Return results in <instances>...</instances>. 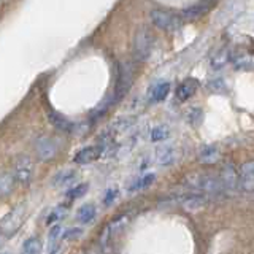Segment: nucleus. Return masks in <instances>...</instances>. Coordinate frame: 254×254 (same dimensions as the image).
<instances>
[{"mask_svg":"<svg viewBox=\"0 0 254 254\" xmlns=\"http://www.w3.org/2000/svg\"><path fill=\"white\" fill-rule=\"evenodd\" d=\"M186 185L190 189H195V190H202L205 194H219L221 190H224L221 185V180L219 177L216 178L214 175L210 173H194V175H189L186 177Z\"/></svg>","mask_w":254,"mask_h":254,"instance_id":"f257e3e1","label":"nucleus"},{"mask_svg":"<svg viewBox=\"0 0 254 254\" xmlns=\"http://www.w3.org/2000/svg\"><path fill=\"white\" fill-rule=\"evenodd\" d=\"M26 214H27L26 203L16 205L14 208L8 214H5V218L0 221V234H2L5 238L13 237L21 229L22 222L26 221Z\"/></svg>","mask_w":254,"mask_h":254,"instance_id":"f03ea898","label":"nucleus"},{"mask_svg":"<svg viewBox=\"0 0 254 254\" xmlns=\"http://www.w3.org/2000/svg\"><path fill=\"white\" fill-rule=\"evenodd\" d=\"M34 170L35 165L32 157L27 154H21L14 159L13 162V177L14 180L21 183V185H29L32 181V177H34Z\"/></svg>","mask_w":254,"mask_h":254,"instance_id":"7ed1b4c3","label":"nucleus"},{"mask_svg":"<svg viewBox=\"0 0 254 254\" xmlns=\"http://www.w3.org/2000/svg\"><path fill=\"white\" fill-rule=\"evenodd\" d=\"M149 19L157 29L165 30V32L177 30L181 26V21H180V18L177 14H173L170 11H165V10H161V8H154V10H151Z\"/></svg>","mask_w":254,"mask_h":254,"instance_id":"20e7f679","label":"nucleus"},{"mask_svg":"<svg viewBox=\"0 0 254 254\" xmlns=\"http://www.w3.org/2000/svg\"><path fill=\"white\" fill-rule=\"evenodd\" d=\"M151 50H153V35H151L149 29L140 27L133 38L135 56H137L140 61H146L148 56L151 54Z\"/></svg>","mask_w":254,"mask_h":254,"instance_id":"39448f33","label":"nucleus"},{"mask_svg":"<svg viewBox=\"0 0 254 254\" xmlns=\"http://www.w3.org/2000/svg\"><path fill=\"white\" fill-rule=\"evenodd\" d=\"M34 149H35V154L40 161H51V159L56 157V154H58L59 143L56 141V138L43 135V137H38L35 140Z\"/></svg>","mask_w":254,"mask_h":254,"instance_id":"423d86ee","label":"nucleus"},{"mask_svg":"<svg viewBox=\"0 0 254 254\" xmlns=\"http://www.w3.org/2000/svg\"><path fill=\"white\" fill-rule=\"evenodd\" d=\"M219 180H221V185L224 188V190L232 192V190H235L238 188V185H240V173L237 172L235 165L232 162H227L221 169Z\"/></svg>","mask_w":254,"mask_h":254,"instance_id":"0eeeda50","label":"nucleus"},{"mask_svg":"<svg viewBox=\"0 0 254 254\" xmlns=\"http://www.w3.org/2000/svg\"><path fill=\"white\" fill-rule=\"evenodd\" d=\"M103 154V151L99 145H94V146H84L78 151V153L73 156V162L79 164V165H84V164H91L95 162L97 159Z\"/></svg>","mask_w":254,"mask_h":254,"instance_id":"6e6552de","label":"nucleus"},{"mask_svg":"<svg viewBox=\"0 0 254 254\" xmlns=\"http://www.w3.org/2000/svg\"><path fill=\"white\" fill-rule=\"evenodd\" d=\"M240 186L245 192H254V161H248L240 169Z\"/></svg>","mask_w":254,"mask_h":254,"instance_id":"1a4fd4ad","label":"nucleus"},{"mask_svg":"<svg viewBox=\"0 0 254 254\" xmlns=\"http://www.w3.org/2000/svg\"><path fill=\"white\" fill-rule=\"evenodd\" d=\"M178 203L188 211H197L205 206L206 198L200 194H183L178 197Z\"/></svg>","mask_w":254,"mask_h":254,"instance_id":"9d476101","label":"nucleus"},{"mask_svg":"<svg viewBox=\"0 0 254 254\" xmlns=\"http://www.w3.org/2000/svg\"><path fill=\"white\" fill-rule=\"evenodd\" d=\"M197 86H198V83L195 79H192V78L185 79V81L178 84V87H177V92H175L177 94V99L180 102H185V100L190 99L194 95V92L197 91Z\"/></svg>","mask_w":254,"mask_h":254,"instance_id":"9b49d317","label":"nucleus"},{"mask_svg":"<svg viewBox=\"0 0 254 254\" xmlns=\"http://www.w3.org/2000/svg\"><path fill=\"white\" fill-rule=\"evenodd\" d=\"M211 6H213L211 3H194V5H189V6H186L185 10L181 11V16L185 19L192 21V19L200 18V16H203L205 13H208Z\"/></svg>","mask_w":254,"mask_h":254,"instance_id":"f8f14e48","label":"nucleus"},{"mask_svg":"<svg viewBox=\"0 0 254 254\" xmlns=\"http://www.w3.org/2000/svg\"><path fill=\"white\" fill-rule=\"evenodd\" d=\"M48 119H50V123L56 127V129L62 130V132H71L75 127L68 118L58 113V111H50V113H48Z\"/></svg>","mask_w":254,"mask_h":254,"instance_id":"ddd939ff","label":"nucleus"},{"mask_svg":"<svg viewBox=\"0 0 254 254\" xmlns=\"http://www.w3.org/2000/svg\"><path fill=\"white\" fill-rule=\"evenodd\" d=\"M169 91H170V83L159 81L149 89V100L153 103L162 102V100H165L167 95H169Z\"/></svg>","mask_w":254,"mask_h":254,"instance_id":"4468645a","label":"nucleus"},{"mask_svg":"<svg viewBox=\"0 0 254 254\" xmlns=\"http://www.w3.org/2000/svg\"><path fill=\"white\" fill-rule=\"evenodd\" d=\"M219 159V149L214 145H205L198 149V161L202 164H214Z\"/></svg>","mask_w":254,"mask_h":254,"instance_id":"2eb2a0df","label":"nucleus"},{"mask_svg":"<svg viewBox=\"0 0 254 254\" xmlns=\"http://www.w3.org/2000/svg\"><path fill=\"white\" fill-rule=\"evenodd\" d=\"M75 178H76V170L64 169V170H59L54 175L53 180H51V185L53 186H65V185H68V183L73 181Z\"/></svg>","mask_w":254,"mask_h":254,"instance_id":"dca6fc26","label":"nucleus"},{"mask_svg":"<svg viewBox=\"0 0 254 254\" xmlns=\"http://www.w3.org/2000/svg\"><path fill=\"white\" fill-rule=\"evenodd\" d=\"M95 214H97V210H95V205L94 203H84L78 208L76 211V219L83 224H87V222L94 221Z\"/></svg>","mask_w":254,"mask_h":254,"instance_id":"f3484780","label":"nucleus"},{"mask_svg":"<svg viewBox=\"0 0 254 254\" xmlns=\"http://www.w3.org/2000/svg\"><path fill=\"white\" fill-rule=\"evenodd\" d=\"M175 148L172 146H161L156 149V161L161 165H169L175 161Z\"/></svg>","mask_w":254,"mask_h":254,"instance_id":"a211bd4d","label":"nucleus"},{"mask_svg":"<svg viewBox=\"0 0 254 254\" xmlns=\"http://www.w3.org/2000/svg\"><path fill=\"white\" fill-rule=\"evenodd\" d=\"M14 177L11 173L0 172V197H6L13 192L14 188Z\"/></svg>","mask_w":254,"mask_h":254,"instance_id":"6ab92c4d","label":"nucleus"},{"mask_svg":"<svg viewBox=\"0 0 254 254\" xmlns=\"http://www.w3.org/2000/svg\"><path fill=\"white\" fill-rule=\"evenodd\" d=\"M229 59H230V53L227 51V48H221V50H218L211 56V59H210L211 68L219 70L222 67H226V64L229 62Z\"/></svg>","mask_w":254,"mask_h":254,"instance_id":"aec40b11","label":"nucleus"},{"mask_svg":"<svg viewBox=\"0 0 254 254\" xmlns=\"http://www.w3.org/2000/svg\"><path fill=\"white\" fill-rule=\"evenodd\" d=\"M43 250L42 240L38 237H30L22 243V253L24 254H40Z\"/></svg>","mask_w":254,"mask_h":254,"instance_id":"412c9836","label":"nucleus"},{"mask_svg":"<svg viewBox=\"0 0 254 254\" xmlns=\"http://www.w3.org/2000/svg\"><path fill=\"white\" fill-rule=\"evenodd\" d=\"M154 173H148V175H143V177L137 178L133 183H130L129 185V192H135V190H140V189H145L148 186L153 185V181H154Z\"/></svg>","mask_w":254,"mask_h":254,"instance_id":"4be33fe9","label":"nucleus"},{"mask_svg":"<svg viewBox=\"0 0 254 254\" xmlns=\"http://www.w3.org/2000/svg\"><path fill=\"white\" fill-rule=\"evenodd\" d=\"M65 216H67V206L59 205V206H56V208H53L50 211V214H48V218H46V224L48 226H51V224L56 226V222H59Z\"/></svg>","mask_w":254,"mask_h":254,"instance_id":"5701e85b","label":"nucleus"},{"mask_svg":"<svg viewBox=\"0 0 254 254\" xmlns=\"http://www.w3.org/2000/svg\"><path fill=\"white\" fill-rule=\"evenodd\" d=\"M170 137V129L167 126H157L151 130V141H164Z\"/></svg>","mask_w":254,"mask_h":254,"instance_id":"b1692460","label":"nucleus"},{"mask_svg":"<svg viewBox=\"0 0 254 254\" xmlns=\"http://www.w3.org/2000/svg\"><path fill=\"white\" fill-rule=\"evenodd\" d=\"M87 189H89V186L86 185V183H81V185H78L75 188H71L70 190H67V198H70V200H75V198H79V197H83L86 192H87Z\"/></svg>","mask_w":254,"mask_h":254,"instance_id":"393cba45","label":"nucleus"},{"mask_svg":"<svg viewBox=\"0 0 254 254\" xmlns=\"http://www.w3.org/2000/svg\"><path fill=\"white\" fill-rule=\"evenodd\" d=\"M81 235H83V229L81 227H70L62 234V240L70 242V240H75V238L81 237Z\"/></svg>","mask_w":254,"mask_h":254,"instance_id":"a878e982","label":"nucleus"},{"mask_svg":"<svg viewBox=\"0 0 254 254\" xmlns=\"http://www.w3.org/2000/svg\"><path fill=\"white\" fill-rule=\"evenodd\" d=\"M64 232H62V227L59 226V224H56V226H53L51 227V230H50V235H48V238H50V243H51V246H54L56 245V240L62 235Z\"/></svg>","mask_w":254,"mask_h":254,"instance_id":"bb28decb","label":"nucleus"},{"mask_svg":"<svg viewBox=\"0 0 254 254\" xmlns=\"http://www.w3.org/2000/svg\"><path fill=\"white\" fill-rule=\"evenodd\" d=\"M116 197H118V189L116 188H111V189L107 190L105 195H103V203H105V205L113 203V200H115Z\"/></svg>","mask_w":254,"mask_h":254,"instance_id":"cd10ccee","label":"nucleus"},{"mask_svg":"<svg viewBox=\"0 0 254 254\" xmlns=\"http://www.w3.org/2000/svg\"><path fill=\"white\" fill-rule=\"evenodd\" d=\"M86 254H105V251H103L100 246H92V248L87 250Z\"/></svg>","mask_w":254,"mask_h":254,"instance_id":"c85d7f7f","label":"nucleus"},{"mask_svg":"<svg viewBox=\"0 0 254 254\" xmlns=\"http://www.w3.org/2000/svg\"><path fill=\"white\" fill-rule=\"evenodd\" d=\"M3 238H5V237H3L2 234H0V246H2V240H3Z\"/></svg>","mask_w":254,"mask_h":254,"instance_id":"c756f323","label":"nucleus"},{"mask_svg":"<svg viewBox=\"0 0 254 254\" xmlns=\"http://www.w3.org/2000/svg\"><path fill=\"white\" fill-rule=\"evenodd\" d=\"M2 254H8V253H2Z\"/></svg>","mask_w":254,"mask_h":254,"instance_id":"7c9ffc66","label":"nucleus"}]
</instances>
